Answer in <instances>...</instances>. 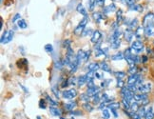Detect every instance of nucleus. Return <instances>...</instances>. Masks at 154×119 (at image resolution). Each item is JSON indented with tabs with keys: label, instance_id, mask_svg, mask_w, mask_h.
<instances>
[{
	"label": "nucleus",
	"instance_id": "nucleus-1",
	"mask_svg": "<svg viewBox=\"0 0 154 119\" xmlns=\"http://www.w3.org/2000/svg\"><path fill=\"white\" fill-rule=\"evenodd\" d=\"M90 55H91V51H83V50H79L78 53L76 54V57L78 59V62L79 64L83 62H87L90 58Z\"/></svg>",
	"mask_w": 154,
	"mask_h": 119
},
{
	"label": "nucleus",
	"instance_id": "nucleus-2",
	"mask_svg": "<svg viewBox=\"0 0 154 119\" xmlns=\"http://www.w3.org/2000/svg\"><path fill=\"white\" fill-rule=\"evenodd\" d=\"M14 38V31L11 30L9 31H5L3 33V34L1 35V38H0V42L2 44H8L10 43Z\"/></svg>",
	"mask_w": 154,
	"mask_h": 119
},
{
	"label": "nucleus",
	"instance_id": "nucleus-3",
	"mask_svg": "<svg viewBox=\"0 0 154 119\" xmlns=\"http://www.w3.org/2000/svg\"><path fill=\"white\" fill-rule=\"evenodd\" d=\"M88 16L84 17L82 20L80 21V23L78 24V26H77L73 31V33H74L75 35H81L83 33V31L85 30V27H86L87 23H88Z\"/></svg>",
	"mask_w": 154,
	"mask_h": 119
},
{
	"label": "nucleus",
	"instance_id": "nucleus-4",
	"mask_svg": "<svg viewBox=\"0 0 154 119\" xmlns=\"http://www.w3.org/2000/svg\"><path fill=\"white\" fill-rule=\"evenodd\" d=\"M148 26H154V14L152 13H148L143 18V27L145 28Z\"/></svg>",
	"mask_w": 154,
	"mask_h": 119
},
{
	"label": "nucleus",
	"instance_id": "nucleus-5",
	"mask_svg": "<svg viewBox=\"0 0 154 119\" xmlns=\"http://www.w3.org/2000/svg\"><path fill=\"white\" fill-rule=\"evenodd\" d=\"M130 49L132 51V53H141V51L144 50V45H143V43H142L141 41L136 40V41H133L132 42Z\"/></svg>",
	"mask_w": 154,
	"mask_h": 119
},
{
	"label": "nucleus",
	"instance_id": "nucleus-6",
	"mask_svg": "<svg viewBox=\"0 0 154 119\" xmlns=\"http://www.w3.org/2000/svg\"><path fill=\"white\" fill-rule=\"evenodd\" d=\"M77 95V90L75 89H71V90H64L62 93V96L65 99H73L74 97H76Z\"/></svg>",
	"mask_w": 154,
	"mask_h": 119
},
{
	"label": "nucleus",
	"instance_id": "nucleus-7",
	"mask_svg": "<svg viewBox=\"0 0 154 119\" xmlns=\"http://www.w3.org/2000/svg\"><path fill=\"white\" fill-rule=\"evenodd\" d=\"M152 88V85L151 83H145V84H143L140 88L138 89V92L140 93H145V94H148L149 92L151 90Z\"/></svg>",
	"mask_w": 154,
	"mask_h": 119
},
{
	"label": "nucleus",
	"instance_id": "nucleus-8",
	"mask_svg": "<svg viewBox=\"0 0 154 119\" xmlns=\"http://www.w3.org/2000/svg\"><path fill=\"white\" fill-rule=\"evenodd\" d=\"M139 78H140V75H139L138 73L129 75L128 78V86L135 85L136 83H137V81L139 80Z\"/></svg>",
	"mask_w": 154,
	"mask_h": 119
},
{
	"label": "nucleus",
	"instance_id": "nucleus-9",
	"mask_svg": "<svg viewBox=\"0 0 154 119\" xmlns=\"http://www.w3.org/2000/svg\"><path fill=\"white\" fill-rule=\"evenodd\" d=\"M88 80H90V79H88L87 74L81 75V76H79L78 78H77V85H78L79 87H82L85 84H88Z\"/></svg>",
	"mask_w": 154,
	"mask_h": 119
},
{
	"label": "nucleus",
	"instance_id": "nucleus-10",
	"mask_svg": "<svg viewBox=\"0 0 154 119\" xmlns=\"http://www.w3.org/2000/svg\"><path fill=\"white\" fill-rule=\"evenodd\" d=\"M101 38H102V33H101L99 31H93L92 35H91V42L92 43H98Z\"/></svg>",
	"mask_w": 154,
	"mask_h": 119
},
{
	"label": "nucleus",
	"instance_id": "nucleus-11",
	"mask_svg": "<svg viewBox=\"0 0 154 119\" xmlns=\"http://www.w3.org/2000/svg\"><path fill=\"white\" fill-rule=\"evenodd\" d=\"M100 93V89L98 88V87H92V88H88V90H87V94L88 95V96H94L95 94L99 93Z\"/></svg>",
	"mask_w": 154,
	"mask_h": 119
},
{
	"label": "nucleus",
	"instance_id": "nucleus-12",
	"mask_svg": "<svg viewBox=\"0 0 154 119\" xmlns=\"http://www.w3.org/2000/svg\"><path fill=\"white\" fill-rule=\"evenodd\" d=\"M133 35H134L133 31L131 29H129V28H128V29L125 30V39L128 42H131L132 38H133Z\"/></svg>",
	"mask_w": 154,
	"mask_h": 119
},
{
	"label": "nucleus",
	"instance_id": "nucleus-13",
	"mask_svg": "<svg viewBox=\"0 0 154 119\" xmlns=\"http://www.w3.org/2000/svg\"><path fill=\"white\" fill-rule=\"evenodd\" d=\"M116 11V6L114 4H109V5H107L103 8V13L106 14L112 13V11Z\"/></svg>",
	"mask_w": 154,
	"mask_h": 119
},
{
	"label": "nucleus",
	"instance_id": "nucleus-14",
	"mask_svg": "<svg viewBox=\"0 0 154 119\" xmlns=\"http://www.w3.org/2000/svg\"><path fill=\"white\" fill-rule=\"evenodd\" d=\"M79 62H78V59H77L76 56H74L73 60L71 61V65H70V68H71V73H74L76 71V70L78 69V66H79Z\"/></svg>",
	"mask_w": 154,
	"mask_h": 119
},
{
	"label": "nucleus",
	"instance_id": "nucleus-15",
	"mask_svg": "<svg viewBox=\"0 0 154 119\" xmlns=\"http://www.w3.org/2000/svg\"><path fill=\"white\" fill-rule=\"evenodd\" d=\"M76 10H77V11H78L79 14H81L83 15L84 17H88V13H87V10L85 9V7L83 6V4H78L77 5V7H76Z\"/></svg>",
	"mask_w": 154,
	"mask_h": 119
},
{
	"label": "nucleus",
	"instance_id": "nucleus-16",
	"mask_svg": "<svg viewBox=\"0 0 154 119\" xmlns=\"http://www.w3.org/2000/svg\"><path fill=\"white\" fill-rule=\"evenodd\" d=\"M145 29V36H154V26H148L144 28Z\"/></svg>",
	"mask_w": 154,
	"mask_h": 119
},
{
	"label": "nucleus",
	"instance_id": "nucleus-17",
	"mask_svg": "<svg viewBox=\"0 0 154 119\" xmlns=\"http://www.w3.org/2000/svg\"><path fill=\"white\" fill-rule=\"evenodd\" d=\"M99 69H100V66L98 63H91V64L88 66V71H94V73H96V71Z\"/></svg>",
	"mask_w": 154,
	"mask_h": 119
},
{
	"label": "nucleus",
	"instance_id": "nucleus-18",
	"mask_svg": "<svg viewBox=\"0 0 154 119\" xmlns=\"http://www.w3.org/2000/svg\"><path fill=\"white\" fill-rule=\"evenodd\" d=\"M92 17L95 20L96 23H99L103 19V15L101 13H99V11H94V13L92 14Z\"/></svg>",
	"mask_w": 154,
	"mask_h": 119
},
{
	"label": "nucleus",
	"instance_id": "nucleus-19",
	"mask_svg": "<svg viewBox=\"0 0 154 119\" xmlns=\"http://www.w3.org/2000/svg\"><path fill=\"white\" fill-rule=\"evenodd\" d=\"M145 119H154V112L152 108H148L145 114Z\"/></svg>",
	"mask_w": 154,
	"mask_h": 119
},
{
	"label": "nucleus",
	"instance_id": "nucleus-20",
	"mask_svg": "<svg viewBox=\"0 0 154 119\" xmlns=\"http://www.w3.org/2000/svg\"><path fill=\"white\" fill-rule=\"evenodd\" d=\"M125 58V55L123 53H117L116 54H113L111 56V60L116 61V60H122Z\"/></svg>",
	"mask_w": 154,
	"mask_h": 119
},
{
	"label": "nucleus",
	"instance_id": "nucleus-21",
	"mask_svg": "<svg viewBox=\"0 0 154 119\" xmlns=\"http://www.w3.org/2000/svg\"><path fill=\"white\" fill-rule=\"evenodd\" d=\"M50 113L53 116H60V115H61V113H60V110L58 109H56L55 107H51V108H50Z\"/></svg>",
	"mask_w": 154,
	"mask_h": 119
},
{
	"label": "nucleus",
	"instance_id": "nucleus-22",
	"mask_svg": "<svg viewBox=\"0 0 154 119\" xmlns=\"http://www.w3.org/2000/svg\"><path fill=\"white\" fill-rule=\"evenodd\" d=\"M76 107V102H68L65 105V109L67 110H73V109Z\"/></svg>",
	"mask_w": 154,
	"mask_h": 119
},
{
	"label": "nucleus",
	"instance_id": "nucleus-23",
	"mask_svg": "<svg viewBox=\"0 0 154 119\" xmlns=\"http://www.w3.org/2000/svg\"><path fill=\"white\" fill-rule=\"evenodd\" d=\"M142 34H145V29L144 27H138L135 31V35L137 38H140Z\"/></svg>",
	"mask_w": 154,
	"mask_h": 119
},
{
	"label": "nucleus",
	"instance_id": "nucleus-24",
	"mask_svg": "<svg viewBox=\"0 0 154 119\" xmlns=\"http://www.w3.org/2000/svg\"><path fill=\"white\" fill-rule=\"evenodd\" d=\"M128 25L129 29H131V30L135 29V28L137 29V28H138V27H137V26H138V20H137V19H133V20H131L130 22L128 24Z\"/></svg>",
	"mask_w": 154,
	"mask_h": 119
},
{
	"label": "nucleus",
	"instance_id": "nucleus-25",
	"mask_svg": "<svg viewBox=\"0 0 154 119\" xmlns=\"http://www.w3.org/2000/svg\"><path fill=\"white\" fill-rule=\"evenodd\" d=\"M100 68L102 69L104 71H106V73H111V68H109V66L107 64L106 62H102L101 63V66H100Z\"/></svg>",
	"mask_w": 154,
	"mask_h": 119
},
{
	"label": "nucleus",
	"instance_id": "nucleus-26",
	"mask_svg": "<svg viewBox=\"0 0 154 119\" xmlns=\"http://www.w3.org/2000/svg\"><path fill=\"white\" fill-rule=\"evenodd\" d=\"M17 25H18V27L20 28V29H22V30L27 29V27H28L27 23H26L25 20H24V19H20V20H18Z\"/></svg>",
	"mask_w": 154,
	"mask_h": 119
},
{
	"label": "nucleus",
	"instance_id": "nucleus-27",
	"mask_svg": "<svg viewBox=\"0 0 154 119\" xmlns=\"http://www.w3.org/2000/svg\"><path fill=\"white\" fill-rule=\"evenodd\" d=\"M120 45H121L120 39H117V40L111 41V46L112 49H118V48L120 47Z\"/></svg>",
	"mask_w": 154,
	"mask_h": 119
},
{
	"label": "nucleus",
	"instance_id": "nucleus-28",
	"mask_svg": "<svg viewBox=\"0 0 154 119\" xmlns=\"http://www.w3.org/2000/svg\"><path fill=\"white\" fill-rule=\"evenodd\" d=\"M116 18H117V23H119L123 20V11L122 10H118L117 11V13H116Z\"/></svg>",
	"mask_w": 154,
	"mask_h": 119
},
{
	"label": "nucleus",
	"instance_id": "nucleus-29",
	"mask_svg": "<svg viewBox=\"0 0 154 119\" xmlns=\"http://www.w3.org/2000/svg\"><path fill=\"white\" fill-rule=\"evenodd\" d=\"M102 115L104 119H109L111 118V113H109V110L108 109H103L102 110Z\"/></svg>",
	"mask_w": 154,
	"mask_h": 119
},
{
	"label": "nucleus",
	"instance_id": "nucleus-30",
	"mask_svg": "<svg viewBox=\"0 0 154 119\" xmlns=\"http://www.w3.org/2000/svg\"><path fill=\"white\" fill-rule=\"evenodd\" d=\"M92 100H93V103H96V104H98V103L102 100V96H100L99 93L95 94L94 96H92Z\"/></svg>",
	"mask_w": 154,
	"mask_h": 119
},
{
	"label": "nucleus",
	"instance_id": "nucleus-31",
	"mask_svg": "<svg viewBox=\"0 0 154 119\" xmlns=\"http://www.w3.org/2000/svg\"><path fill=\"white\" fill-rule=\"evenodd\" d=\"M108 107V109H111V110H118L120 108V104L119 103H111V104H109Z\"/></svg>",
	"mask_w": 154,
	"mask_h": 119
},
{
	"label": "nucleus",
	"instance_id": "nucleus-32",
	"mask_svg": "<svg viewBox=\"0 0 154 119\" xmlns=\"http://www.w3.org/2000/svg\"><path fill=\"white\" fill-rule=\"evenodd\" d=\"M114 75L116 76L117 79H123L125 76V73H124V71H116Z\"/></svg>",
	"mask_w": 154,
	"mask_h": 119
},
{
	"label": "nucleus",
	"instance_id": "nucleus-33",
	"mask_svg": "<svg viewBox=\"0 0 154 119\" xmlns=\"http://www.w3.org/2000/svg\"><path fill=\"white\" fill-rule=\"evenodd\" d=\"M129 9L130 10H132V11H141L142 10H143V8L141 7V5H132V6H130L129 7Z\"/></svg>",
	"mask_w": 154,
	"mask_h": 119
},
{
	"label": "nucleus",
	"instance_id": "nucleus-34",
	"mask_svg": "<svg viewBox=\"0 0 154 119\" xmlns=\"http://www.w3.org/2000/svg\"><path fill=\"white\" fill-rule=\"evenodd\" d=\"M125 5H128V7H130L132 5H134V3H135V0H121Z\"/></svg>",
	"mask_w": 154,
	"mask_h": 119
},
{
	"label": "nucleus",
	"instance_id": "nucleus-35",
	"mask_svg": "<svg viewBox=\"0 0 154 119\" xmlns=\"http://www.w3.org/2000/svg\"><path fill=\"white\" fill-rule=\"evenodd\" d=\"M122 102H123V104H124V106H125V108H127L128 110V109H130V101H128V100H127V99H125V98H123L122 99Z\"/></svg>",
	"mask_w": 154,
	"mask_h": 119
},
{
	"label": "nucleus",
	"instance_id": "nucleus-36",
	"mask_svg": "<svg viewBox=\"0 0 154 119\" xmlns=\"http://www.w3.org/2000/svg\"><path fill=\"white\" fill-rule=\"evenodd\" d=\"M45 51H47V53H51L52 51H53V47H52L51 44H47L45 46Z\"/></svg>",
	"mask_w": 154,
	"mask_h": 119
},
{
	"label": "nucleus",
	"instance_id": "nucleus-37",
	"mask_svg": "<svg viewBox=\"0 0 154 119\" xmlns=\"http://www.w3.org/2000/svg\"><path fill=\"white\" fill-rule=\"evenodd\" d=\"M145 107L143 106V107H141V108H139V110H138V114L139 115L142 117V116H145Z\"/></svg>",
	"mask_w": 154,
	"mask_h": 119
},
{
	"label": "nucleus",
	"instance_id": "nucleus-38",
	"mask_svg": "<svg viewBox=\"0 0 154 119\" xmlns=\"http://www.w3.org/2000/svg\"><path fill=\"white\" fill-rule=\"evenodd\" d=\"M84 108L86 109L88 112H92V110H93V107L88 102V103H85V104H84Z\"/></svg>",
	"mask_w": 154,
	"mask_h": 119
},
{
	"label": "nucleus",
	"instance_id": "nucleus-39",
	"mask_svg": "<svg viewBox=\"0 0 154 119\" xmlns=\"http://www.w3.org/2000/svg\"><path fill=\"white\" fill-rule=\"evenodd\" d=\"M128 73H130V75L132 74H136L137 73V67L134 66V67H130L128 70Z\"/></svg>",
	"mask_w": 154,
	"mask_h": 119
},
{
	"label": "nucleus",
	"instance_id": "nucleus-40",
	"mask_svg": "<svg viewBox=\"0 0 154 119\" xmlns=\"http://www.w3.org/2000/svg\"><path fill=\"white\" fill-rule=\"evenodd\" d=\"M125 86V82L123 79H117V87H119L120 89H123Z\"/></svg>",
	"mask_w": 154,
	"mask_h": 119
},
{
	"label": "nucleus",
	"instance_id": "nucleus-41",
	"mask_svg": "<svg viewBox=\"0 0 154 119\" xmlns=\"http://www.w3.org/2000/svg\"><path fill=\"white\" fill-rule=\"evenodd\" d=\"M55 69H58V70H60V69H62V67L64 66V63H62V61H56L55 62Z\"/></svg>",
	"mask_w": 154,
	"mask_h": 119
},
{
	"label": "nucleus",
	"instance_id": "nucleus-42",
	"mask_svg": "<svg viewBox=\"0 0 154 119\" xmlns=\"http://www.w3.org/2000/svg\"><path fill=\"white\" fill-rule=\"evenodd\" d=\"M71 41L70 40V39H67V40H65L64 41V44H63V46H64V48H66V49H68V48H71Z\"/></svg>",
	"mask_w": 154,
	"mask_h": 119
},
{
	"label": "nucleus",
	"instance_id": "nucleus-43",
	"mask_svg": "<svg viewBox=\"0 0 154 119\" xmlns=\"http://www.w3.org/2000/svg\"><path fill=\"white\" fill-rule=\"evenodd\" d=\"M46 98H47V100L48 101V102H50V103H51V105L52 106H53V107H56V106H57V103H56L55 101H53V100H52V99L50 97V96H48V95H47V96H46Z\"/></svg>",
	"mask_w": 154,
	"mask_h": 119
},
{
	"label": "nucleus",
	"instance_id": "nucleus-44",
	"mask_svg": "<svg viewBox=\"0 0 154 119\" xmlns=\"http://www.w3.org/2000/svg\"><path fill=\"white\" fill-rule=\"evenodd\" d=\"M88 99H90V96H88V94H82V95H81V100L85 101L86 103H88Z\"/></svg>",
	"mask_w": 154,
	"mask_h": 119
},
{
	"label": "nucleus",
	"instance_id": "nucleus-45",
	"mask_svg": "<svg viewBox=\"0 0 154 119\" xmlns=\"http://www.w3.org/2000/svg\"><path fill=\"white\" fill-rule=\"evenodd\" d=\"M39 107L41 109H46V102H45V100L41 99V100L39 101Z\"/></svg>",
	"mask_w": 154,
	"mask_h": 119
},
{
	"label": "nucleus",
	"instance_id": "nucleus-46",
	"mask_svg": "<svg viewBox=\"0 0 154 119\" xmlns=\"http://www.w3.org/2000/svg\"><path fill=\"white\" fill-rule=\"evenodd\" d=\"M20 18H21V15H20V14H16L14 15V16L13 20H11V21H13V23H14V22H16V21H17L18 19H19V20H20Z\"/></svg>",
	"mask_w": 154,
	"mask_h": 119
},
{
	"label": "nucleus",
	"instance_id": "nucleus-47",
	"mask_svg": "<svg viewBox=\"0 0 154 119\" xmlns=\"http://www.w3.org/2000/svg\"><path fill=\"white\" fill-rule=\"evenodd\" d=\"M131 118H132V119H141V116H140L137 113H132Z\"/></svg>",
	"mask_w": 154,
	"mask_h": 119
},
{
	"label": "nucleus",
	"instance_id": "nucleus-48",
	"mask_svg": "<svg viewBox=\"0 0 154 119\" xmlns=\"http://www.w3.org/2000/svg\"><path fill=\"white\" fill-rule=\"evenodd\" d=\"M95 3L98 6H103L105 3V0H95Z\"/></svg>",
	"mask_w": 154,
	"mask_h": 119
},
{
	"label": "nucleus",
	"instance_id": "nucleus-49",
	"mask_svg": "<svg viewBox=\"0 0 154 119\" xmlns=\"http://www.w3.org/2000/svg\"><path fill=\"white\" fill-rule=\"evenodd\" d=\"M109 83H111V80H106V81H104V82L101 83V86L104 87V88H105V87H107V86L109 84Z\"/></svg>",
	"mask_w": 154,
	"mask_h": 119
},
{
	"label": "nucleus",
	"instance_id": "nucleus-50",
	"mask_svg": "<svg viewBox=\"0 0 154 119\" xmlns=\"http://www.w3.org/2000/svg\"><path fill=\"white\" fill-rule=\"evenodd\" d=\"M52 93L55 94V96L57 97V98L59 97V93H58V90H56V88H52Z\"/></svg>",
	"mask_w": 154,
	"mask_h": 119
},
{
	"label": "nucleus",
	"instance_id": "nucleus-51",
	"mask_svg": "<svg viewBox=\"0 0 154 119\" xmlns=\"http://www.w3.org/2000/svg\"><path fill=\"white\" fill-rule=\"evenodd\" d=\"M141 60H142V62H147L148 61V57L147 56H143V57H142V59H141Z\"/></svg>",
	"mask_w": 154,
	"mask_h": 119
},
{
	"label": "nucleus",
	"instance_id": "nucleus-52",
	"mask_svg": "<svg viewBox=\"0 0 154 119\" xmlns=\"http://www.w3.org/2000/svg\"><path fill=\"white\" fill-rule=\"evenodd\" d=\"M19 86H20V87H21V88H22V90H24V92H25V93H28V90H27V89H26V88H25V87H24L23 85H21V84H19Z\"/></svg>",
	"mask_w": 154,
	"mask_h": 119
},
{
	"label": "nucleus",
	"instance_id": "nucleus-53",
	"mask_svg": "<svg viewBox=\"0 0 154 119\" xmlns=\"http://www.w3.org/2000/svg\"><path fill=\"white\" fill-rule=\"evenodd\" d=\"M116 110H111V112H112V113H113V114H114V116H115V117L118 116V114H117Z\"/></svg>",
	"mask_w": 154,
	"mask_h": 119
},
{
	"label": "nucleus",
	"instance_id": "nucleus-54",
	"mask_svg": "<svg viewBox=\"0 0 154 119\" xmlns=\"http://www.w3.org/2000/svg\"><path fill=\"white\" fill-rule=\"evenodd\" d=\"M78 112H79V110H75L74 113H71V114H76V115H80L81 113H78Z\"/></svg>",
	"mask_w": 154,
	"mask_h": 119
},
{
	"label": "nucleus",
	"instance_id": "nucleus-55",
	"mask_svg": "<svg viewBox=\"0 0 154 119\" xmlns=\"http://www.w3.org/2000/svg\"><path fill=\"white\" fill-rule=\"evenodd\" d=\"M112 1H119V0H112Z\"/></svg>",
	"mask_w": 154,
	"mask_h": 119
},
{
	"label": "nucleus",
	"instance_id": "nucleus-56",
	"mask_svg": "<svg viewBox=\"0 0 154 119\" xmlns=\"http://www.w3.org/2000/svg\"><path fill=\"white\" fill-rule=\"evenodd\" d=\"M1 1H2V0H1Z\"/></svg>",
	"mask_w": 154,
	"mask_h": 119
}]
</instances>
